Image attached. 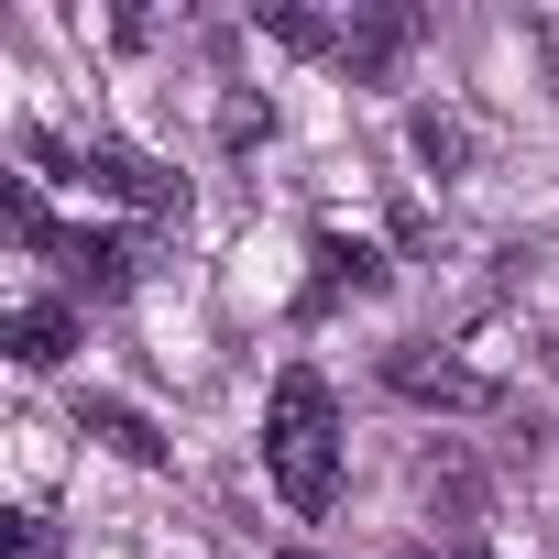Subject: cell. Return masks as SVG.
<instances>
[{
	"instance_id": "obj_12",
	"label": "cell",
	"mask_w": 559,
	"mask_h": 559,
	"mask_svg": "<svg viewBox=\"0 0 559 559\" xmlns=\"http://www.w3.org/2000/svg\"><path fill=\"white\" fill-rule=\"evenodd\" d=\"M286 559H319V548H286Z\"/></svg>"
},
{
	"instance_id": "obj_2",
	"label": "cell",
	"mask_w": 559,
	"mask_h": 559,
	"mask_svg": "<svg viewBox=\"0 0 559 559\" xmlns=\"http://www.w3.org/2000/svg\"><path fill=\"white\" fill-rule=\"evenodd\" d=\"M88 176H99L110 198L154 209V219H187V176H165L154 154H121V143H88Z\"/></svg>"
},
{
	"instance_id": "obj_6",
	"label": "cell",
	"mask_w": 559,
	"mask_h": 559,
	"mask_svg": "<svg viewBox=\"0 0 559 559\" xmlns=\"http://www.w3.org/2000/svg\"><path fill=\"white\" fill-rule=\"evenodd\" d=\"M88 428H99L121 461H165V439H154V417H143V406H110V395H99V406H88Z\"/></svg>"
},
{
	"instance_id": "obj_8",
	"label": "cell",
	"mask_w": 559,
	"mask_h": 559,
	"mask_svg": "<svg viewBox=\"0 0 559 559\" xmlns=\"http://www.w3.org/2000/svg\"><path fill=\"white\" fill-rule=\"evenodd\" d=\"M373 286H384V263H373L362 241H352V252H341V241L319 252V308H330V297H373Z\"/></svg>"
},
{
	"instance_id": "obj_10",
	"label": "cell",
	"mask_w": 559,
	"mask_h": 559,
	"mask_svg": "<svg viewBox=\"0 0 559 559\" xmlns=\"http://www.w3.org/2000/svg\"><path fill=\"white\" fill-rule=\"evenodd\" d=\"M219 143H230V154L274 143V99H263V88H230V99H219Z\"/></svg>"
},
{
	"instance_id": "obj_3",
	"label": "cell",
	"mask_w": 559,
	"mask_h": 559,
	"mask_svg": "<svg viewBox=\"0 0 559 559\" xmlns=\"http://www.w3.org/2000/svg\"><path fill=\"white\" fill-rule=\"evenodd\" d=\"M395 395H417V406H461V417H472V406H493L504 384H493L483 362H439V352H395Z\"/></svg>"
},
{
	"instance_id": "obj_4",
	"label": "cell",
	"mask_w": 559,
	"mask_h": 559,
	"mask_svg": "<svg viewBox=\"0 0 559 559\" xmlns=\"http://www.w3.org/2000/svg\"><path fill=\"white\" fill-rule=\"evenodd\" d=\"M406 34H417L406 12H362V23H341V67H352V78H384V67L406 56Z\"/></svg>"
},
{
	"instance_id": "obj_9",
	"label": "cell",
	"mask_w": 559,
	"mask_h": 559,
	"mask_svg": "<svg viewBox=\"0 0 559 559\" xmlns=\"http://www.w3.org/2000/svg\"><path fill=\"white\" fill-rule=\"evenodd\" d=\"M56 252H67V274H78V286H121V274H132V252H121V241H99V230H67Z\"/></svg>"
},
{
	"instance_id": "obj_11",
	"label": "cell",
	"mask_w": 559,
	"mask_h": 559,
	"mask_svg": "<svg viewBox=\"0 0 559 559\" xmlns=\"http://www.w3.org/2000/svg\"><path fill=\"white\" fill-rule=\"evenodd\" d=\"M461 154H472V132H461L450 110H417V165H439V176H450Z\"/></svg>"
},
{
	"instance_id": "obj_1",
	"label": "cell",
	"mask_w": 559,
	"mask_h": 559,
	"mask_svg": "<svg viewBox=\"0 0 559 559\" xmlns=\"http://www.w3.org/2000/svg\"><path fill=\"white\" fill-rule=\"evenodd\" d=\"M263 472H274V493H286L297 515H330V493H341V406H330V384L297 362V373H274V406H263Z\"/></svg>"
},
{
	"instance_id": "obj_7",
	"label": "cell",
	"mask_w": 559,
	"mask_h": 559,
	"mask_svg": "<svg viewBox=\"0 0 559 559\" xmlns=\"http://www.w3.org/2000/svg\"><path fill=\"white\" fill-rule=\"evenodd\" d=\"M263 34H274V45H297V56H341V23H330V12H297V0H274Z\"/></svg>"
},
{
	"instance_id": "obj_5",
	"label": "cell",
	"mask_w": 559,
	"mask_h": 559,
	"mask_svg": "<svg viewBox=\"0 0 559 559\" xmlns=\"http://www.w3.org/2000/svg\"><path fill=\"white\" fill-rule=\"evenodd\" d=\"M67 352H78V319H67V308H23V319H12V362L45 373V362H67Z\"/></svg>"
}]
</instances>
